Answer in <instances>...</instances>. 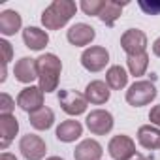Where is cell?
<instances>
[{
  "instance_id": "24",
  "label": "cell",
  "mask_w": 160,
  "mask_h": 160,
  "mask_svg": "<svg viewBox=\"0 0 160 160\" xmlns=\"http://www.w3.org/2000/svg\"><path fill=\"white\" fill-rule=\"evenodd\" d=\"M104 4H106V0H83V2H81V10L85 12V15L98 17L100 12L104 10Z\"/></svg>"
},
{
  "instance_id": "10",
  "label": "cell",
  "mask_w": 160,
  "mask_h": 160,
  "mask_svg": "<svg viewBox=\"0 0 160 160\" xmlns=\"http://www.w3.org/2000/svg\"><path fill=\"white\" fill-rule=\"evenodd\" d=\"M19 151L27 160H42L47 152L45 141L36 134H27L19 141Z\"/></svg>"
},
{
  "instance_id": "31",
  "label": "cell",
  "mask_w": 160,
  "mask_h": 160,
  "mask_svg": "<svg viewBox=\"0 0 160 160\" xmlns=\"http://www.w3.org/2000/svg\"><path fill=\"white\" fill-rule=\"evenodd\" d=\"M130 160H147V158H145L143 154H139V152H136V154H134V156H132Z\"/></svg>"
},
{
  "instance_id": "15",
  "label": "cell",
  "mask_w": 160,
  "mask_h": 160,
  "mask_svg": "<svg viewBox=\"0 0 160 160\" xmlns=\"http://www.w3.org/2000/svg\"><path fill=\"white\" fill-rule=\"evenodd\" d=\"M81 134H83V126H81V122L75 121V119L62 121V122L57 126V130H55L57 139L62 141V143H72V141H75L77 138H81Z\"/></svg>"
},
{
  "instance_id": "12",
  "label": "cell",
  "mask_w": 160,
  "mask_h": 160,
  "mask_svg": "<svg viewBox=\"0 0 160 160\" xmlns=\"http://www.w3.org/2000/svg\"><path fill=\"white\" fill-rule=\"evenodd\" d=\"M13 75L17 81L21 83H32L34 79H38V66H36V58L30 57H23L15 62L13 66Z\"/></svg>"
},
{
  "instance_id": "21",
  "label": "cell",
  "mask_w": 160,
  "mask_h": 160,
  "mask_svg": "<svg viewBox=\"0 0 160 160\" xmlns=\"http://www.w3.org/2000/svg\"><path fill=\"white\" fill-rule=\"evenodd\" d=\"M106 83H108V87L113 89V91L124 89L126 83H128V73H126V70H124L121 64L111 66V68L106 72Z\"/></svg>"
},
{
  "instance_id": "4",
  "label": "cell",
  "mask_w": 160,
  "mask_h": 160,
  "mask_svg": "<svg viewBox=\"0 0 160 160\" xmlns=\"http://www.w3.org/2000/svg\"><path fill=\"white\" fill-rule=\"evenodd\" d=\"M58 104H60L62 111L68 115H81L87 111V106H89L85 94L72 91V89L58 91Z\"/></svg>"
},
{
  "instance_id": "14",
  "label": "cell",
  "mask_w": 160,
  "mask_h": 160,
  "mask_svg": "<svg viewBox=\"0 0 160 160\" xmlns=\"http://www.w3.org/2000/svg\"><path fill=\"white\" fill-rule=\"evenodd\" d=\"M111 96V91L108 87L106 81H100V79H94V81H91L87 87H85V98L87 102L94 104V106H102L109 100Z\"/></svg>"
},
{
  "instance_id": "23",
  "label": "cell",
  "mask_w": 160,
  "mask_h": 160,
  "mask_svg": "<svg viewBox=\"0 0 160 160\" xmlns=\"http://www.w3.org/2000/svg\"><path fill=\"white\" fill-rule=\"evenodd\" d=\"M126 66H128V72L134 75V77H139L147 72L149 68V55L147 53H139V55H130L126 58Z\"/></svg>"
},
{
  "instance_id": "2",
  "label": "cell",
  "mask_w": 160,
  "mask_h": 160,
  "mask_svg": "<svg viewBox=\"0 0 160 160\" xmlns=\"http://www.w3.org/2000/svg\"><path fill=\"white\" fill-rule=\"evenodd\" d=\"M75 12H77V6L72 0H55L43 10L42 25L47 30H58L75 15Z\"/></svg>"
},
{
  "instance_id": "9",
  "label": "cell",
  "mask_w": 160,
  "mask_h": 160,
  "mask_svg": "<svg viewBox=\"0 0 160 160\" xmlns=\"http://www.w3.org/2000/svg\"><path fill=\"white\" fill-rule=\"evenodd\" d=\"M121 47L128 57L145 53V49H147V34L143 30H139V28H128L121 36Z\"/></svg>"
},
{
  "instance_id": "18",
  "label": "cell",
  "mask_w": 160,
  "mask_h": 160,
  "mask_svg": "<svg viewBox=\"0 0 160 160\" xmlns=\"http://www.w3.org/2000/svg\"><path fill=\"white\" fill-rule=\"evenodd\" d=\"M23 42L28 49L32 51H42L47 43H49V36L45 30L38 28V27H27L23 30Z\"/></svg>"
},
{
  "instance_id": "19",
  "label": "cell",
  "mask_w": 160,
  "mask_h": 160,
  "mask_svg": "<svg viewBox=\"0 0 160 160\" xmlns=\"http://www.w3.org/2000/svg\"><path fill=\"white\" fill-rule=\"evenodd\" d=\"M21 25H23L21 15L15 10H4L0 13V32L4 36H13L21 28Z\"/></svg>"
},
{
  "instance_id": "29",
  "label": "cell",
  "mask_w": 160,
  "mask_h": 160,
  "mask_svg": "<svg viewBox=\"0 0 160 160\" xmlns=\"http://www.w3.org/2000/svg\"><path fill=\"white\" fill-rule=\"evenodd\" d=\"M152 53H154V55L160 58V36H158V38L152 42Z\"/></svg>"
},
{
  "instance_id": "25",
  "label": "cell",
  "mask_w": 160,
  "mask_h": 160,
  "mask_svg": "<svg viewBox=\"0 0 160 160\" xmlns=\"http://www.w3.org/2000/svg\"><path fill=\"white\" fill-rule=\"evenodd\" d=\"M13 108H15V100L10 94L6 92L0 94V115H12Z\"/></svg>"
},
{
  "instance_id": "32",
  "label": "cell",
  "mask_w": 160,
  "mask_h": 160,
  "mask_svg": "<svg viewBox=\"0 0 160 160\" xmlns=\"http://www.w3.org/2000/svg\"><path fill=\"white\" fill-rule=\"evenodd\" d=\"M45 160H64V158H60V156H49V158H45Z\"/></svg>"
},
{
  "instance_id": "13",
  "label": "cell",
  "mask_w": 160,
  "mask_h": 160,
  "mask_svg": "<svg viewBox=\"0 0 160 160\" xmlns=\"http://www.w3.org/2000/svg\"><path fill=\"white\" fill-rule=\"evenodd\" d=\"M19 132V121L15 115H0V149L6 151L8 145Z\"/></svg>"
},
{
  "instance_id": "1",
  "label": "cell",
  "mask_w": 160,
  "mask_h": 160,
  "mask_svg": "<svg viewBox=\"0 0 160 160\" xmlns=\"http://www.w3.org/2000/svg\"><path fill=\"white\" fill-rule=\"evenodd\" d=\"M36 66H38V81H40L38 87L43 92L57 91L60 72H62L60 58L57 55H53V53H45V55H40L36 58Z\"/></svg>"
},
{
  "instance_id": "3",
  "label": "cell",
  "mask_w": 160,
  "mask_h": 160,
  "mask_svg": "<svg viewBox=\"0 0 160 160\" xmlns=\"http://www.w3.org/2000/svg\"><path fill=\"white\" fill-rule=\"evenodd\" d=\"M156 98V87L152 81H134L126 91V102L132 108H141Z\"/></svg>"
},
{
  "instance_id": "5",
  "label": "cell",
  "mask_w": 160,
  "mask_h": 160,
  "mask_svg": "<svg viewBox=\"0 0 160 160\" xmlns=\"http://www.w3.org/2000/svg\"><path fill=\"white\" fill-rule=\"evenodd\" d=\"M108 62H109V53H108V49L102 47V45H91V47H87V49L83 51V55H81V64H83V68H85L87 72H92V73L102 72V70L108 66Z\"/></svg>"
},
{
  "instance_id": "17",
  "label": "cell",
  "mask_w": 160,
  "mask_h": 160,
  "mask_svg": "<svg viewBox=\"0 0 160 160\" xmlns=\"http://www.w3.org/2000/svg\"><path fill=\"white\" fill-rule=\"evenodd\" d=\"M102 145L96 139H83L77 143L73 149V158L75 160H100L102 158Z\"/></svg>"
},
{
  "instance_id": "7",
  "label": "cell",
  "mask_w": 160,
  "mask_h": 160,
  "mask_svg": "<svg viewBox=\"0 0 160 160\" xmlns=\"http://www.w3.org/2000/svg\"><path fill=\"white\" fill-rule=\"evenodd\" d=\"M108 152L111 154L113 160H130L136 154V143L130 136L119 134V136H113L109 139Z\"/></svg>"
},
{
  "instance_id": "11",
  "label": "cell",
  "mask_w": 160,
  "mask_h": 160,
  "mask_svg": "<svg viewBox=\"0 0 160 160\" xmlns=\"http://www.w3.org/2000/svg\"><path fill=\"white\" fill-rule=\"evenodd\" d=\"M66 38L75 47H85V45H89L96 38V30L91 25H87V23H75L73 27L68 28Z\"/></svg>"
},
{
  "instance_id": "8",
  "label": "cell",
  "mask_w": 160,
  "mask_h": 160,
  "mask_svg": "<svg viewBox=\"0 0 160 160\" xmlns=\"http://www.w3.org/2000/svg\"><path fill=\"white\" fill-rule=\"evenodd\" d=\"M43 94L45 92L40 87H34V85L25 87L17 94V106H19V109L27 111L28 115L34 113V111H38V109H42L43 108Z\"/></svg>"
},
{
  "instance_id": "20",
  "label": "cell",
  "mask_w": 160,
  "mask_h": 160,
  "mask_svg": "<svg viewBox=\"0 0 160 160\" xmlns=\"http://www.w3.org/2000/svg\"><path fill=\"white\" fill-rule=\"evenodd\" d=\"M126 6V2H115V0H106L104 10L100 12L98 19L106 25V27H113L117 23V19L122 13V8Z\"/></svg>"
},
{
  "instance_id": "28",
  "label": "cell",
  "mask_w": 160,
  "mask_h": 160,
  "mask_svg": "<svg viewBox=\"0 0 160 160\" xmlns=\"http://www.w3.org/2000/svg\"><path fill=\"white\" fill-rule=\"evenodd\" d=\"M149 121H151V124H154V126L160 128V104L154 106V108L149 111Z\"/></svg>"
},
{
  "instance_id": "6",
  "label": "cell",
  "mask_w": 160,
  "mask_h": 160,
  "mask_svg": "<svg viewBox=\"0 0 160 160\" xmlns=\"http://www.w3.org/2000/svg\"><path fill=\"white\" fill-rule=\"evenodd\" d=\"M85 124L91 130V134H94V136H106V134H109L113 130L115 121H113V115L109 111H106V109H92L87 115Z\"/></svg>"
},
{
  "instance_id": "26",
  "label": "cell",
  "mask_w": 160,
  "mask_h": 160,
  "mask_svg": "<svg viewBox=\"0 0 160 160\" xmlns=\"http://www.w3.org/2000/svg\"><path fill=\"white\" fill-rule=\"evenodd\" d=\"M139 8L147 13V15H160V0H152V2H147V0H139Z\"/></svg>"
},
{
  "instance_id": "16",
  "label": "cell",
  "mask_w": 160,
  "mask_h": 160,
  "mask_svg": "<svg viewBox=\"0 0 160 160\" xmlns=\"http://www.w3.org/2000/svg\"><path fill=\"white\" fill-rule=\"evenodd\" d=\"M138 143L147 151L160 149V128L154 124H143L138 128Z\"/></svg>"
},
{
  "instance_id": "22",
  "label": "cell",
  "mask_w": 160,
  "mask_h": 160,
  "mask_svg": "<svg viewBox=\"0 0 160 160\" xmlns=\"http://www.w3.org/2000/svg\"><path fill=\"white\" fill-rule=\"evenodd\" d=\"M28 122H30L32 128H36V130H49V128L53 126V122H55V113H53L51 108H45V106H43L42 109L30 113Z\"/></svg>"
},
{
  "instance_id": "27",
  "label": "cell",
  "mask_w": 160,
  "mask_h": 160,
  "mask_svg": "<svg viewBox=\"0 0 160 160\" xmlns=\"http://www.w3.org/2000/svg\"><path fill=\"white\" fill-rule=\"evenodd\" d=\"M0 49H2V64L8 66V62L12 60L13 57V49H12V43L8 40H0Z\"/></svg>"
},
{
  "instance_id": "30",
  "label": "cell",
  "mask_w": 160,
  "mask_h": 160,
  "mask_svg": "<svg viewBox=\"0 0 160 160\" xmlns=\"http://www.w3.org/2000/svg\"><path fill=\"white\" fill-rule=\"evenodd\" d=\"M0 160H17V156L12 154V152H2L0 154Z\"/></svg>"
}]
</instances>
